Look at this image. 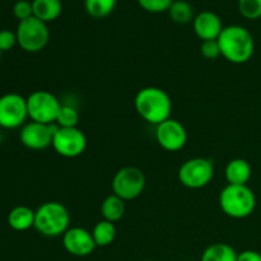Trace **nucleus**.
I'll use <instances>...</instances> for the list:
<instances>
[{
	"label": "nucleus",
	"instance_id": "a211bd4d",
	"mask_svg": "<svg viewBox=\"0 0 261 261\" xmlns=\"http://www.w3.org/2000/svg\"><path fill=\"white\" fill-rule=\"evenodd\" d=\"M237 252L228 244H213L204 250L200 261H237Z\"/></svg>",
	"mask_w": 261,
	"mask_h": 261
},
{
	"label": "nucleus",
	"instance_id": "c756f323",
	"mask_svg": "<svg viewBox=\"0 0 261 261\" xmlns=\"http://www.w3.org/2000/svg\"><path fill=\"white\" fill-rule=\"evenodd\" d=\"M2 54H3V53H2V51H0V59H2Z\"/></svg>",
	"mask_w": 261,
	"mask_h": 261
},
{
	"label": "nucleus",
	"instance_id": "20e7f679",
	"mask_svg": "<svg viewBox=\"0 0 261 261\" xmlns=\"http://www.w3.org/2000/svg\"><path fill=\"white\" fill-rule=\"evenodd\" d=\"M219 206L231 218H246L256 208V196L247 185H227L219 194Z\"/></svg>",
	"mask_w": 261,
	"mask_h": 261
},
{
	"label": "nucleus",
	"instance_id": "393cba45",
	"mask_svg": "<svg viewBox=\"0 0 261 261\" xmlns=\"http://www.w3.org/2000/svg\"><path fill=\"white\" fill-rule=\"evenodd\" d=\"M175 0H138V4L150 13H162L170 9Z\"/></svg>",
	"mask_w": 261,
	"mask_h": 261
},
{
	"label": "nucleus",
	"instance_id": "c85d7f7f",
	"mask_svg": "<svg viewBox=\"0 0 261 261\" xmlns=\"http://www.w3.org/2000/svg\"><path fill=\"white\" fill-rule=\"evenodd\" d=\"M237 261H261V254L254 250H245L237 255Z\"/></svg>",
	"mask_w": 261,
	"mask_h": 261
},
{
	"label": "nucleus",
	"instance_id": "9b49d317",
	"mask_svg": "<svg viewBox=\"0 0 261 261\" xmlns=\"http://www.w3.org/2000/svg\"><path fill=\"white\" fill-rule=\"evenodd\" d=\"M155 140L167 152H177L185 147L188 133L180 121L168 119L155 126Z\"/></svg>",
	"mask_w": 261,
	"mask_h": 261
},
{
	"label": "nucleus",
	"instance_id": "bb28decb",
	"mask_svg": "<svg viewBox=\"0 0 261 261\" xmlns=\"http://www.w3.org/2000/svg\"><path fill=\"white\" fill-rule=\"evenodd\" d=\"M200 53L204 58L206 59H217L218 56H221V47H219L218 40H209V41H203L200 46Z\"/></svg>",
	"mask_w": 261,
	"mask_h": 261
},
{
	"label": "nucleus",
	"instance_id": "a878e982",
	"mask_svg": "<svg viewBox=\"0 0 261 261\" xmlns=\"http://www.w3.org/2000/svg\"><path fill=\"white\" fill-rule=\"evenodd\" d=\"M13 14H14V17L17 19H19V22L33 17L32 2H28V0H18L13 5Z\"/></svg>",
	"mask_w": 261,
	"mask_h": 261
},
{
	"label": "nucleus",
	"instance_id": "0eeeda50",
	"mask_svg": "<svg viewBox=\"0 0 261 261\" xmlns=\"http://www.w3.org/2000/svg\"><path fill=\"white\" fill-rule=\"evenodd\" d=\"M213 176V161L203 157H195L185 161L178 170V180L189 189L204 188L211 182Z\"/></svg>",
	"mask_w": 261,
	"mask_h": 261
},
{
	"label": "nucleus",
	"instance_id": "6e6552de",
	"mask_svg": "<svg viewBox=\"0 0 261 261\" xmlns=\"http://www.w3.org/2000/svg\"><path fill=\"white\" fill-rule=\"evenodd\" d=\"M145 188V176L142 170L133 166L121 168L112 178V191L124 201L134 200Z\"/></svg>",
	"mask_w": 261,
	"mask_h": 261
},
{
	"label": "nucleus",
	"instance_id": "6ab92c4d",
	"mask_svg": "<svg viewBox=\"0 0 261 261\" xmlns=\"http://www.w3.org/2000/svg\"><path fill=\"white\" fill-rule=\"evenodd\" d=\"M101 213L105 221L115 223L120 221L125 214V201L115 194L107 196L101 205Z\"/></svg>",
	"mask_w": 261,
	"mask_h": 261
},
{
	"label": "nucleus",
	"instance_id": "f3484780",
	"mask_svg": "<svg viewBox=\"0 0 261 261\" xmlns=\"http://www.w3.org/2000/svg\"><path fill=\"white\" fill-rule=\"evenodd\" d=\"M33 17L42 22H53L63 10L61 0H32Z\"/></svg>",
	"mask_w": 261,
	"mask_h": 261
},
{
	"label": "nucleus",
	"instance_id": "412c9836",
	"mask_svg": "<svg viewBox=\"0 0 261 261\" xmlns=\"http://www.w3.org/2000/svg\"><path fill=\"white\" fill-rule=\"evenodd\" d=\"M171 19L178 24H186V23L194 20V8L186 0H175L168 9Z\"/></svg>",
	"mask_w": 261,
	"mask_h": 261
},
{
	"label": "nucleus",
	"instance_id": "b1692460",
	"mask_svg": "<svg viewBox=\"0 0 261 261\" xmlns=\"http://www.w3.org/2000/svg\"><path fill=\"white\" fill-rule=\"evenodd\" d=\"M239 10L246 19L261 18V0H239Z\"/></svg>",
	"mask_w": 261,
	"mask_h": 261
},
{
	"label": "nucleus",
	"instance_id": "cd10ccee",
	"mask_svg": "<svg viewBox=\"0 0 261 261\" xmlns=\"http://www.w3.org/2000/svg\"><path fill=\"white\" fill-rule=\"evenodd\" d=\"M18 43L17 35L15 32L10 30H2L0 31V51L7 53L10 51Z\"/></svg>",
	"mask_w": 261,
	"mask_h": 261
},
{
	"label": "nucleus",
	"instance_id": "1a4fd4ad",
	"mask_svg": "<svg viewBox=\"0 0 261 261\" xmlns=\"http://www.w3.org/2000/svg\"><path fill=\"white\" fill-rule=\"evenodd\" d=\"M28 119L27 98L18 93H7L0 97V127L18 129Z\"/></svg>",
	"mask_w": 261,
	"mask_h": 261
},
{
	"label": "nucleus",
	"instance_id": "9d476101",
	"mask_svg": "<svg viewBox=\"0 0 261 261\" xmlns=\"http://www.w3.org/2000/svg\"><path fill=\"white\" fill-rule=\"evenodd\" d=\"M51 147L61 157L75 158L86 150L87 138L78 127L56 126Z\"/></svg>",
	"mask_w": 261,
	"mask_h": 261
},
{
	"label": "nucleus",
	"instance_id": "aec40b11",
	"mask_svg": "<svg viewBox=\"0 0 261 261\" xmlns=\"http://www.w3.org/2000/svg\"><path fill=\"white\" fill-rule=\"evenodd\" d=\"M92 236H93L96 246L105 247L109 246L114 242L115 237H116V227L112 222L109 221H101L94 226L93 231H92Z\"/></svg>",
	"mask_w": 261,
	"mask_h": 261
},
{
	"label": "nucleus",
	"instance_id": "f8f14e48",
	"mask_svg": "<svg viewBox=\"0 0 261 261\" xmlns=\"http://www.w3.org/2000/svg\"><path fill=\"white\" fill-rule=\"evenodd\" d=\"M56 126L45 125L40 122L30 121L20 129L19 138L25 148L32 150H43L53 144L54 132Z\"/></svg>",
	"mask_w": 261,
	"mask_h": 261
},
{
	"label": "nucleus",
	"instance_id": "423d86ee",
	"mask_svg": "<svg viewBox=\"0 0 261 261\" xmlns=\"http://www.w3.org/2000/svg\"><path fill=\"white\" fill-rule=\"evenodd\" d=\"M61 103L47 91H35L27 97L28 117L31 121L45 125L55 124Z\"/></svg>",
	"mask_w": 261,
	"mask_h": 261
},
{
	"label": "nucleus",
	"instance_id": "5701e85b",
	"mask_svg": "<svg viewBox=\"0 0 261 261\" xmlns=\"http://www.w3.org/2000/svg\"><path fill=\"white\" fill-rule=\"evenodd\" d=\"M79 112L76 109L69 105H61V109L56 117V126L58 127H78Z\"/></svg>",
	"mask_w": 261,
	"mask_h": 261
},
{
	"label": "nucleus",
	"instance_id": "f03ea898",
	"mask_svg": "<svg viewBox=\"0 0 261 261\" xmlns=\"http://www.w3.org/2000/svg\"><path fill=\"white\" fill-rule=\"evenodd\" d=\"M134 106L143 120L155 126L171 119L172 101L167 92L158 87H145L140 89L135 96Z\"/></svg>",
	"mask_w": 261,
	"mask_h": 261
},
{
	"label": "nucleus",
	"instance_id": "2eb2a0df",
	"mask_svg": "<svg viewBox=\"0 0 261 261\" xmlns=\"http://www.w3.org/2000/svg\"><path fill=\"white\" fill-rule=\"evenodd\" d=\"M251 173V166L244 158H234L226 166V180L228 185H247Z\"/></svg>",
	"mask_w": 261,
	"mask_h": 261
},
{
	"label": "nucleus",
	"instance_id": "ddd939ff",
	"mask_svg": "<svg viewBox=\"0 0 261 261\" xmlns=\"http://www.w3.org/2000/svg\"><path fill=\"white\" fill-rule=\"evenodd\" d=\"M63 246L68 254L78 257L88 256L97 247L92 232L81 227H71L63 234Z\"/></svg>",
	"mask_w": 261,
	"mask_h": 261
},
{
	"label": "nucleus",
	"instance_id": "39448f33",
	"mask_svg": "<svg viewBox=\"0 0 261 261\" xmlns=\"http://www.w3.org/2000/svg\"><path fill=\"white\" fill-rule=\"evenodd\" d=\"M15 35L19 47L30 54L40 53L50 41V30L47 24L36 17L19 22Z\"/></svg>",
	"mask_w": 261,
	"mask_h": 261
},
{
	"label": "nucleus",
	"instance_id": "4468645a",
	"mask_svg": "<svg viewBox=\"0 0 261 261\" xmlns=\"http://www.w3.org/2000/svg\"><path fill=\"white\" fill-rule=\"evenodd\" d=\"M194 31L201 41L218 40L223 24L218 15L211 10H204L195 15L193 20Z\"/></svg>",
	"mask_w": 261,
	"mask_h": 261
},
{
	"label": "nucleus",
	"instance_id": "4be33fe9",
	"mask_svg": "<svg viewBox=\"0 0 261 261\" xmlns=\"http://www.w3.org/2000/svg\"><path fill=\"white\" fill-rule=\"evenodd\" d=\"M116 7V0H84L87 13L93 18H105Z\"/></svg>",
	"mask_w": 261,
	"mask_h": 261
},
{
	"label": "nucleus",
	"instance_id": "f257e3e1",
	"mask_svg": "<svg viewBox=\"0 0 261 261\" xmlns=\"http://www.w3.org/2000/svg\"><path fill=\"white\" fill-rule=\"evenodd\" d=\"M221 54L229 63L244 64L251 59L255 50V41L247 28L239 24L223 27L218 37Z\"/></svg>",
	"mask_w": 261,
	"mask_h": 261
},
{
	"label": "nucleus",
	"instance_id": "dca6fc26",
	"mask_svg": "<svg viewBox=\"0 0 261 261\" xmlns=\"http://www.w3.org/2000/svg\"><path fill=\"white\" fill-rule=\"evenodd\" d=\"M8 224L17 232L28 231L35 226V211L24 205L15 206L8 214Z\"/></svg>",
	"mask_w": 261,
	"mask_h": 261
},
{
	"label": "nucleus",
	"instance_id": "7ed1b4c3",
	"mask_svg": "<svg viewBox=\"0 0 261 261\" xmlns=\"http://www.w3.org/2000/svg\"><path fill=\"white\" fill-rule=\"evenodd\" d=\"M70 214L65 205L58 201L43 203L35 212V229L45 237L63 236L69 229Z\"/></svg>",
	"mask_w": 261,
	"mask_h": 261
}]
</instances>
